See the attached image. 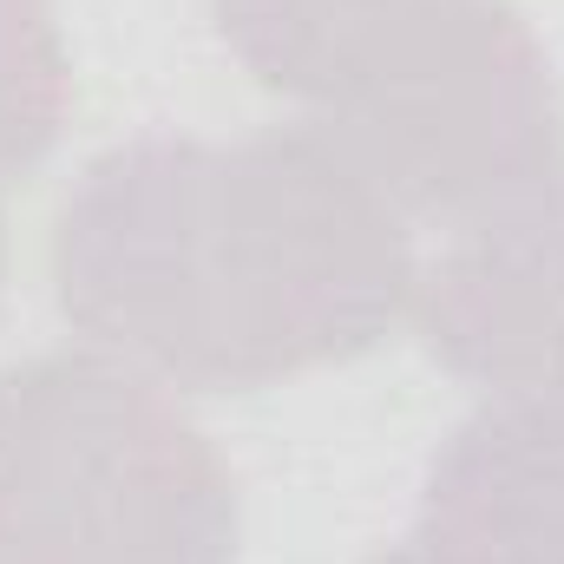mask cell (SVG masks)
<instances>
[{"instance_id":"6da1fadb","label":"cell","mask_w":564,"mask_h":564,"mask_svg":"<svg viewBox=\"0 0 564 564\" xmlns=\"http://www.w3.org/2000/svg\"><path fill=\"white\" fill-rule=\"evenodd\" d=\"M408 217L302 126L144 132L53 217L66 322L191 394H257L368 355L414 302Z\"/></svg>"},{"instance_id":"7a4b0ae2","label":"cell","mask_w":564,"mask_h":564,"mask_svg":"<svg viewBox=\"0 0 564 564\" xmlns=\"http://www.w3.org/2000/svg\"><path fill=\"white\" fill-rule=\"evenodd\" d=\"M210 13L243 73L401 217L466 224L564 171L552 53L512 0H210Z\"/></svg>"},{"instance_id":"3957f363","label":"cell","mask_w":564,"mask_h":564,"mask_svg":"<svg viewBox=\"0 0 564 564\" xmlns=\"http://www.w3.org/2000/svg\"><path fill=\"white\" fill-rule=\"evenodd\" d=\"M243 492L158 375L106 348L0 368V564H237Z\"/></svg>"},{"instance_id":"277c9868","label":"cell","mask_w":564,"mask_h":564,"mask_svg":"<svg viewBox=\"0 0 564 564\" xmlns=\"http://www.w3.org/2000/svg\"><path fill=\"white\" fill-rule=\"evenodd\" d=\"M408 308L453 381L492 401H564V171L466 217Z\"/></svg>"},{"instance_id":"5b68a950","label":"cell","mask_w":564,"mask_h":564,"mask_svg":"<svg viewBox=\"0 0 564 564\" xmlns=\"http://www.w3.org/2000/svg\"><path fill=\"white\" fill-rule=\"evenodd\" d=\"M408 539L426 564H564V401H492L453 426Z\"/></svg>"},{"instance_id":"8992f818","label":"cell","mask_w":564,"mask_h":564,"mask_svg":"<svg viewBox=\"0 0 564 564\" xmlns=\"http://www.w3.org/2000/svg\"><path fill=\"white\" fill-rule=\"evenodd\" d=\"M73 119V59L53 0H0V177L53 158Z\"/></svg>"},{"instance_id":"52a82bcc","label":"cell","mask_w":564,"mask_h":564,"mask_svg":"<svg viewBox=\"0 0 564 564\" xmlns=\"http://www.w3.org/2000/svg\"><path fill=\"white\" fill-rule=\"evenodd\" d=\"M368 564H426V558L414 552V539H401V545H388V552H375Z\"/></svg>"},{"instance_id":"ba28073f","label":"cell","mask_w":564,"mask_h":564,"mask_svg":"<svg viewBox=\"0 0 564 564\" xmlns=\"http://www.w3.org/2000/svg\"><path fill=\"white\" fill-rule=\"evenodd\" d=\"M0 282H7V210H0Z\"/></svg>"}]
</instances>
